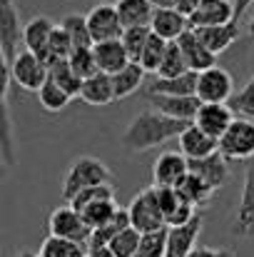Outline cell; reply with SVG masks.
I'll use <instances>...</instances> for the list:
<instances>
[{"mask_svg": "<svg viewBox=\"0 0 254 257\" xmlns=\"http://www.w3.org/2000/svg\"><path fill=\"white\" fill-rule=\"evenodd\" d=\"M137 245H140V232H137L132 225L117 230V232L112 235V240L107 242V247L112 250L115 257H135Z\"/></svg>", "mask_w": 254, "mask_h": 257, "instance_id": "obj_34", "label": "cell"}, {"mask_svg": "<svg viewBox=\"0 0 254 257\" xmlns=\"http://www.w3.org/2000/svg\"><path fill=\"white\" fill-rule=\"evenodd\" d=\"M145 70L140 68V63H135V60H130L122 70H117L115 75H110V80H112V95H115V100H125V97H130V95H135L140 85H142V80H145Z\"/></svg>", "mask_w": 254, "mask_h": 257, "instance_id": "obj_25", "label": "cell"}, {"mask_svg": "<svg viewBox=\"0 0 254 257\" xmlns=\"http://www.w3.org/2000/svg\"><path fill=\"white\" fill-rule=\"evenodd\" d=\"M177 192L187 200V202H192L194 207H199V205H207L212 197H214V187L209 185V182H204L199 175H194V172H187L184 177H182V182L177 185Z\"/></svg>", "mask_w": 254, "mask_h": 257, "instance_id": "obj_28", "label": "cell"}, {"mask_svg": "<svg viewBox=\"0 0 254 257\" xmlns=\"http://www.w3.org/2000/svg\"><path fill=\"white\" fill-rule=\"evenodd\" d=\"M48 232L55 235V237H65V240H75V242H83L87 245V237H90V227L83 220V215L70 207V205H63V207H55L48 217Z\"/></svg>", "mask_w": 254, "mask_h": 257, "instance_id": "obj_8", "label": "cell"}, {"mask_svg": "<svg viewBox=\"0 0 254 257\" xmlns=\"http://www.w3.org/2000/svg\"><path fill=\"white\" fill-rule=\"evenodd\" d=\"M102 182H112V170L105 163L95 160V158H80L70 165V170L65 172L63 197H65V202H70L80 190L92 187V185H102Z\"/></svg>", "mask_w": 254, "mask_h": 257, "instance_id": "obj_2", "label": "cell"}, {"mask_svg": "<svg viewBox=\"0 0 254 257\" xmlns=\"http://www.w3.org/2000/svg\"><path fill=\"white\" fill-rule=\"evenodd\" d=\"M187 172H189L187 158L177 150H165L152 165V185L155 187H177Z\"/></svg>", "mask_w": 254, "mask_h": 257, "instance_id": "obj_12", "label": "cell"}, {"mask_svg": "<svg viewBox=\"0 0 254 257\" xmlns=\"http://www.w3.org/2000/svg\"><path fill=\"white\" fill-rule=\"evenodd\" d=\"M184 70H189V68H187V63H184V58H182V50H179V45H177L174 40H169L155 75H157V78H172V75H182Z\"/></svg>", "mask_w": 254, "mask_h": 257, "instance_id": "obj_35", "label": "cell"}, {"mask_svg": "<svg viewBox=\"0 0 254 257\" xmlns=\"http://www.w3.org/2000/svg\"><path fill=\"white\" fill-rule=\"evenodd\" d=\"M85 23H87V30H90L92 43L117 40L122 35V30H125L122 23H120V15L115 10V3H100V5H95L85 15Z\"/></svg>", "mask_w": 254, "mask_h": 257, "instance_id": "obj_9", "label": "cell"}, {"mask_svg": "<svg viewBox=\"0 0 254 257\" xmlns=\"http://www.w3.org/2000/svg\"><path fill=\"white\" fill-rule=\"evenodd\" d=\"M48 75L58 83V85L63 87L70 97H78L80 95V85H83V78L70 68V63H68V58L65 60H55V63H50L48 65Z\"/></svg>", "mask_w": 254, "mask_h": 257, "instance_id": "obj_32", "label": "cell"}, {"mask_svg": "<svg viewBox=\"0 0 254 257\" xmlns=\"http://www.w3.org/2000/svg\"><path fill=\"white\" fill-rule=\"evenodd\" d=\"M234 20L232 0H199V5L187 15L189 28H207V25H222Z\"/></svg>", "mask_w": 254, "mask_h": 257, "instance_id": "obj_17", "label": "cell"}, {"mask_svg": "<svg viewBox=\"0 0 254 257\" xmlns=\"http://www.w3.org/2000/svg\"><path fill=\"white\" fill-rule=\"evenodd\" d=\"M73 53V43H70V35L65 33L63 25L55 23L53 33H50V40H48V55H45V63H55V60H65L68 55Z\"/></svg>", "mask_w": 254, "mask_h": 257, "instance_id": "obj_37", "label": "cell"}, {"mask_svg": "<svg viewBox=\"0 0 254 257\" xmlns=\"http://www.w3.org/2000/svg\"><path fill=\"white\" fill-rule=\"evenodd\" d=\"M165 48H167V40H162L160 35H155L152 30H150V38H147V43H145V48H142V53H140V68L145 70V73H157V68H160V60H162V55H165Z\"/></svg>", "mask_w": 254, "mask_h": 257, "instance_id": "obj_33", "label": "cell"}, {"mask_svg": "<svg viewBox=\"0 0 254 257\" xmlns=\"http://www.w3.org/2000/svg\"><path fill=\"white\" fill-rule=\"evenodd\" d=\"M165 245H167V227L142 232L135 257H165Z\"/></svg>", "mask_w": 254, "mask_h": 257, "instance_id": "obj_36", "label": "cell"}, {"mask_svg": "<svg viewBox=\"0 0 254 257\" xmlns=\"http://www.w3.org/2000/svg\"><path fill=\"white\" fill-rule=\"evenodd\" d=\"M145 97L162 115L174 117V120H184V122H192L197 115V107H199L197 95H145Z\"/></svg>", "mask_w": 254, "mask_h": 257, "instance_id": "obj_15", "label": "cell"}, {"mask_svg": "<svg viewBox=\"0 0 254 257\" xmlns=\"http://www.w3.org/2000/svg\"><path fill=\"white\" fill-rule=\"evenodd\" d=\"M147 38H150V25H137V28H125L122 30L120 40H122L125 53H127L130 60H135V63L140 60V53H142Z\"/></svg>", "mask_w": 254, "mask_h": 257, "instance_id": "obj_38", "label": "cell"}, {"mask_svg": "<svg viewBox=\"0 0 254 257\" xmlns=\"http://www.w3.org/2000/svg\"><path fill=\"white\" fill-rule=\"evenodd\" d=\"M68 63H70V68H73L83 80L97 73V63H95V55H92V45H90V48H75V50L68 55Z\"/></svg>", "mask_w": 254, "mask_h": 257, "instance_id": "obj_42", "label": "cell"}, {"mask_svg": "<svg viewBox=\"0 0 254 257\" xmlns=\"http://www.w3.org/2000/svg\"><path fill=\"white\" fill-rule=\"evenodd\" d=\"M177 140H179V153L187 160H199V158H207V155L217 153V138L207 135L194 122H189Z\"/></svg>", "mask_w": 254, "mask_h": 257, "instance_id": "obj_18", "label": "cell"}, {"mask_svg": "<svg viewBox=\"0 0 254 257\" xmlns=\"http://www.w3.org/2000/svg\"><path fill=\"white\" fill-rule=\"evenodd\" d=\"M92 55H95V63H97V70L100 73H107V75H115L117 70H122L130 58L125 53V45L122 40H102V43H92Z\"/></svg>", "mask_w": 254, "mask_h": 257, "instance_id": "obj_22", "label": "cell"}, {"mask_svg": "<svg viewBox=\"0 0 254 257\" xmlns=\"http://www.w3.org/2000/svg\"><path fill=\"white\" fill-rule=\"evenodd\" d=\"M38 102H40V107L43 110H48V112H60V110H65L68 105H70V95L63 90V87L58 85L50 75L45 78V83L38 87Z\"/></svg>", "mask_w": 254, "mask_h": 257, "instance_id": "obj_30", "label": "cell"}, {"mask_svg": "<svg viewBox=\"0 0 254 257\" xmlns=\"http://www.w3.org/2000/svg\"><path fill=\"white\" fill-rule=\"evenodd\" d=\"M115 10L120 15L122 28H137V25H150L155 5L150 0H115Z\"/></svg>", "mask_w": 254, "mask_h": 257, "instance_id": "obj_26", "label": "cell"}, {"mask_svg": "<svg viewBox=\"0 0 254 257\" xmlns=\"http://www.w3.org/2000/svg\"><path fill=\"white\" fill-rule=\"evenodd\" d=\"M217 150L224 155V160H252L254 158V120L237 117L229 122V127L217 140Z\"/></svg>", "mask_w": 254, "mask_h": 257, "instance_id": "obj_3", "label": "cell"}, {"mask_svg": "<svg viewBox=\"0 0 254 257\" xmlns=\"http://www.w3.org/2000/svg\"><path fill=\"white\" fill-rule=\"evenodd\" d=\"M152 187H155V185H152ZM155 195H157V202H160V210H162L165 225H167V217L179 207V202H182L184 197L177 192V187H155Z\"/></svg>", "mask_w": 254, "mask_h": 257, "instance_id": "obj_43", "label": "cell"}, {"mask_svg": "<svg viewBox=\"0 0 254 257\" xmlns=\"http://www.w3.org/2000/svg\"><path fill=\"white\" fill-rule=\"evenodd\" d=\"M189 163V172L199 175L204 182H209L214 190H219L227 180H229V165L224 160V155L217 150L207 158H199V160H187Z\"/></svg>", "mask_w": 254, "mask_h": 257, "instance_id": "obj_23", "label": "cell"}, {"mask_svg": "<svg viewBox=\"0 0 254 257\" xmlns=\"http://www.w3.org/2000/svg\"><path fill=\"white\" fill-rule=\"evenodd\" d=\"M78 97H80L83 102H87V105H95V107H105V105H110V102L115 100L110 75L97 70L95 75L85 78L83 85H80V95H78Z\"/></svg>", "mask_w": 254, "mask_h": 257, "instance_id": "obj_24", "label": "cell"}, {"mask_svg": "<svg viewBox=\"0 0 254 257\" xmlns=\"http://www.w3.org/2000/svg\"><path fill=\"white\" fill-rule=\"evenodd\" d=\"M38 257H87V245L75 242V240H65V237H55L48 235L40 245Z\"/></svg>", "mask_w": 254, "mask_h": 257, "instance_id": "obj_29", "label": "cell"}, {"mask_svg": "<svg viewBox=\"0 0 254 257\" xmlns=\"http://www.w3.org/2000/svg\"><path fill=\"white\" fill-rule=\"evenodd\" d=\"M202 232V215H194L192 220L182 225L167 227V245H165V257H187L197 247V237Z\"/></svg>", "mask_w": 254, "mask_h": 257, "instance_id": "obj_11", "label": "cell"}, {"mask_svg": "<svg viewBox=\"0 0 254 257\" xmlns=\"http://www.w3.org/2000/svg\"><path fill=\"white\" fill-rule=\"evenodd\" d=\"M15 257H38L35 252H30V250H23V252H18Z\"/></svg>", "mask_w": 254, "mask_h": 257, "instance_id": "obj_50", "label": "cell"}, {"mask_svg": "<svg viewBox=\"0 0 254 257\" xmlns=\"http://www.w3.org/2000/svg\"><path fill=\"white\" fill-rule=\"evenodd\" d=\"M110 197H115V187H112V182H102V185H92V187L80 190L68 205L75 207V210L80 212V210L87 207L90 202H95V200H110Z\"/></svg>", "mask_w": 254, "mask_h": 257, "instance_id": "obj_40", "label": "cell"}, {"mask_svg": "<svg viewBox=\"0 0 254 257\" xmlns=\"http://www.w3.org/2000/svg\"><path fill=\"white\" fill-rule=\"evenodd\" d=\"M87 257H115L112 250L107 245H95V247H87Z\"/></svg>", "mask_w": 254, "mask_h": 257, "instance_id": "obj_47", "label": "cell"}, {"mask_svg": "<svg viewBox=\"0 0 254 257\" xmlns=\"http://www.w3.org/2000/svg\"><path fill=\"white\" fill-rule=\"evenodd\" d=\"M189 28L187 23V15H182L177 8H155L152 13V20H150V30L155 35H160L162 40H177L184 30Z\"/></svg>", "mask_w": 254, "mask_h": 257, "instance_id": "obj_21", "label": "cell"}, {"mask_svg": "<svg viewBox=\"0 0 254 257\" xmlns=\"http://www.w3.org/2000/svg\"><path fill=\"white\" fill-rule=\"evenodd\" d=\"M197 5H199V0H174V3H172V8H177L182 15H189Z\"/></svg>", "mask_w": 254, "mask_h": 257, "instance_id": "obj_46", "label": "cell"}, {"mask_svg": "<svg viewBox=\"0 0 254 257\" xmlns=\"http://www.w3.org/2000/svg\"><path fill=\"white\" fill-rule=\"evenodd\" d=\"M227 105L232 107V112L237 117H249V120H254V75L244 83V87L239 92H234L227 100Z\"/></svg>", "mask_w": 254, "mask_h": 257, "instance_id": "obj_39", "label": "cell"}, {"mask_svg": "<svg viewBox=\"0 0 254 257\" xmlns=\"http://www.w3.org/2000/svg\"><path fill=\"white\" fill-rule=\"evenodd\" d=\"M125 210H127L130 225H132L140 235H142V232L160 230V227H167V225H165V215H162L160 202H157V195H155V187H147V190L137 192Z\"/></svg>", "mask_w": 254, "mask_h": 257, "instance_id": "obj_4", "label": "cell"}, {"mask_svg": "<svg viewBox=\"0 0 254 257\" xmlns=\"http://www.w3.org/2000/svg\"><path fill=\"white\" fill-rule=\"evenodd\" d=\"M5 177V163H3V158H0V180Z\"/></svg>", "mask_w": 254, "mask_h": 257, "instance_id": "obj_51", "label": "cell"}, {"mask_svg": "<svg viewBox=\"0 0 254 257\" xmlns=\"http://www.w3.org/2000/svg\"><path fill=\"white\" fill-rule=\"evenodd\" d=\"M10 63L0 48V158L5 165H15V140H13V120L8 107V90H10Z\"/></svg>", "mask_w": 254, "mask_h": 257, "instance_id": "obj_5", "label": "cell"}, {"mask_svg": "<svg viewBox=\"0 0 254 257\" xmlns=\"http://www.w3.org/2000/svg\"><path fill=\"white\" fill-rule=\"evenodd\" d=\"M55 23L48 18V15H35L33 20H28L23 25V48L35 53L40 60H45L48 55V40H50V33H53Z\"/></svg>", "mask_w": 254, "mask_h": 257, "instance_id": "obj_19", "label": "cell"}, {"mask_svg": "<svg viewBox=\"0 0 254 257\" xmlns=\"http://www.w3.org/2000/svg\"><path fill=\"white\" fill-rule=\"evenodd\" d=\"M150 3H152L155 8H169V5H172L174 0H150Z\"/></svg>", "mask_w": 254, "mask_h": 257, "instance_id": "obj_49", "label": "cell"}, {"mask_svg": "<svg viewBox=\"0 0 254 257\" xmlns=\"http://www.w3.org/2000/svg\"><path fill=\"white\" fill-rule=\"evenodd\" d=\"M23 43V23H20V10L15 0H0V48L13 63V58L20 53Z\"/></svg>", "mask_w": 254, "mask_h": 257, "instance_id": "obj_10", "label": "cell"}, {"mask_svg": "<svg viewBox=\"0 0 254 257\" xmlns=\"http://www.w3.org/2000/svg\"><path fill=\"white\" fill-rule=\"evenodd\" d=\"M232 230L239 237H254V158L244 170V185H242V195H239L237 217H234Z\"/></svg>", "mask_w": 254, "mask_h": 257, "instance_id": "obj_14", "label": "cell"}, {"mask_svg": "<svg viewBox=\"0 0 254 257\" xmlns=\"http://www.w3.org/2000/svg\"><path fill=\"white\" fill-rule=\"evenodd\" d=\"M247 38H249V43H254V15L249 18V23H247Z\"/></svg>", "mask_w": 254, "mask_h": 257, "instance_id": "obj_48", "label": "cell"}, {"mask_svg": "<svg viewBox=\"0 0 254 257\" xmlns=\"http://www.w3.org/2000/svg\"><path fill=\"white\" fill-rule=\"evenodd\" d=\"M254 5V0H232V8H234V23H239L244 15H247V10Z\"/></svg>", "mask_w": 254, "mask_h": 257, "instance_id": "obj_45", "label": "cell"}, {"mask_svg": "<svg viewBox=\"0 0 254 257\" xmlns=\"http://www.w3.org/2000/svg\"><path fill=\"white\" fill-rule=\"evenodd\" d=\"M117 210H120V207H117L115 197H110V200H95V202H90L87 207L80 210V215H83V220L87 222V227L95 230V227L110 225V222L115 220Z\"/></svg>", "mask_w": 254, "mask_h": 257, "instance_id": "obj_31", "label": "cell"}, {"mask_svg": "<svg viewBox=\"0 0 254 257\" xmlns=\"http://www.w3.org/2000/svg\"><path fill=\"white\" fill-rule=\"evenodd\" d=\"M234 120V112L227 102H199L197 115H194V125L199 130H204L212 138H222V133L229 127V122Z\"/></svg>", "mask_w": 254, "mask_h": 257, "instance_id": "obj_13", "label": "cell"}, {"mask_svg": "<svg viewBox=\"0 0 254 257\" xmlns=\"http://www.w3.org/2000/svg\"><path fill=\"white\" fill-rule=\"evenodd\" d=\"M194 33H197V38L207 45V50L209 53H214V55H219V53H224L229 45H234L237 43V38H239V23H234V20H229V23H222V25H207V28H192Z\"/></svg>", "mask_w": 254, "mask_h": 257, "instance_id": "obj_20", "label": "cell"}, {"mask_svg": "<svg viewBox=\"0 0 254 257\" xmlns=\"http://www.w3.org/2000/svg\"><path fill=\"white\" fill-rule=\"evenodd\" d=\"M60 25H63L65 33L70 35L73 50H75V48H90V45H92V38H90V30H87L85 15H68Z\"/></svg>", "mask_w": 254, "mask_h": 257, "instance_id": "obj_41", "label": "cell"}, {"mask_svg": "<svg viewBox=\"0 0 254 257\" xmlns=\"http://www.w3.org/2000/svg\"><path fill=\"white\" fill-rule=\"evenodd\" d=\"M10 78H13V83L18 87L30 90V92H38V87L43 85L45 78H48V63L40 60L35 53H30V50L23 48L13 58V63H10Z\"/></svg>", "mask_w": 254, "mask_h": 257, "instance_id": "obj_7", "label": "cell"}, {"mask_svg": "<svg viewBox=\"0 0 254 257\" xmlns=\"http://www.w3.org/2000/svg\"><path fill=\"white\" fill-rule=\"evenodd\" d=\"M174 43L179 45L182 58H184V63H187V68H189V70L199 73V70H207V68L217 65V55L207 50V45L197 38V33H194L192 28H187V30L174 40Z\"/></svg>", "mask_w": 254, "mask_h": 257, "instance_id": "obj_16", "label": "cell"}, {"mask_svg": "<svg viewBox=\"0 0 254 257\" xmlns=\"http://www.w3.org/2000/svg\"><path fill=\"white\" fill-rule=\"evenodd\" d=\"M194 95L199 97V102H227L234 95V80H232L229 70H224L219 65L199 70Z\"/></svg>", "mask_w": 254, "mask_h": 257, "instance_id": "obj_6", "label": "cell"}, {"mask_svg": "<svg viewBox=\"0 0 254 257\" xmlns=\"http://www.w3.org/2000/svg\"><path fill=\"white\" fill-rule=\"evenodd\" d=\"M194 85H197V73L184 70L182 75L155 78L147 85V95H194Z\"/></svg>", "mask_w": 254, "mask_h": 257, "instance_id": "obj_27", "label": "cell"}, {"mask_svg": "<svg viewBox=\"0 0 254 257\" xmlns=\"http://www.w3.org/2000/svg\"><path fill=\"white\" fill-rule=\"evenodd\" d=\"M187 257H234L232 250H217V247H194Z\"/></svg>", "mask_w": 254, "mask_h": 257, "instance_id": "obj_44", "label": "cell"}, {"mask_svg": "<svg viewBox=\"0 0 254 257\" xmlns=\"http://www.w3.org/2000/svg\"><path fill=\"white\" fill-rule=\"evenodd\" d=\"M187 125H189V122L167 117V115H162V112L155 110V107H152V110H142V112L135 115L132 122L125 127L122 145H125L130 153H147V150H155V148L165 145L169 140L179 138Z\"/></svg>", "mask_w": 254, "mask_h": 257, "instance_id": "obj_1", "label": "cell"}]
</instances>
